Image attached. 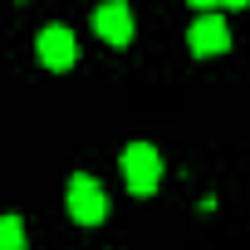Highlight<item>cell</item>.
<instances>
[{
  "label": "cell",
  "instance_id": "7",
  "mask_svg": "<svg viewBox=\"0 0 250 250\" xmlns=\"http://www.w3.org/2000/svg\"><path fill=\"white\" fill-rule=\"evenodd\" d=\"M216 5H226V10H245L250 0H216Z\"/></svg>",
  "mask_w": 250,
  "mask_h": 250
},
{
  "label": "cell",
  "instance_id": "4",
  "mask_svg": "<svg viewBox=\"0 0 250 250\" xmlns=\"http://www.w3.org/2000/svg\"><path fill=\"white\" fill-rule=\"evenodd\" d=\"M93 30H98V40H108V44H128L133 40V10H128V0H108V5H98L93 10Z\"/></svg>",
  "mask_w": 250,
  "mask_h": 250
},
{
  "label": "cell",
  "instance_id": "2",
  "mask_svg": "<svg viewBox=\"0 0 250 250\" xmlns=\"http://www.w3.org/2000/svg\"><path fill=\"white\" fill-rule=\"evenodd\" d=\"M64 201H69V216H74L79 226H98V221L108 216V191H103L88 172H74V177H69Z\"/></svg>",
  "mask_w": 250,
  "mask_h": 250
},
{
  "label": "cell",
  "instance_id": "3",
  "mask_svg": "<svg viewBox=\"0 0 250 250\" xmlns=\"http://www.w3.org/2000/svg\"><path fill=\"white\" fill-rule=\"evenodd\" d=\"M35 49H40V64L54 69V74H64V69L79 59V44H74V30H69V25H44L40 40H35Z\"/></svg>",
  "mask_w": 250,
  "mask_h": 250
},
{
  "label": "cell",
  "instance_id": "6",
  "mask_svg": "<svg viewBox=\"0 0 250 250\" xmlns=\"http://www.w3.org/2000/svg\"><path fill=\"white\" fill-rule=\"evenodd\" d=\"M0 250H25V221L0 216Z\"/></svg>",
  "mask_w": 250,
  "mask_h": 250
},
{
  "label": "cell",
  "instance_id": "5",
  "mask_svg": "<svg viewBox=\"0 0 250 250\" xmlns=\"http://www.w3.org/2000/svg\"><path fill=\"white\" fill-rule=\"evenodd\" d=\"M226 49H230V30H226V20H221V15H211V10H206V15L191 25V54H201V59H206V54H226Z\"/></svg>",
  "mask_w": 250,
  "mask_h": 250
},
{
  "label": "cell",
  "instance_id": "1",
  "mask_svg": "<svg viewBox=\"0 0 250 250\" xmlns=\"http://www.w3.org/2000/svg\"><path fill=\"white\" fill-rule=\"evenodd\" d=\"M123 182L133 196H152L162 187V152L152 143H128L123 147Z\"/></svg>",
  "mask_w": 250,
  "mask_h": 250
},
{
  "label": "cell",
  "instance_id": "8",
  "mask_svg": "<svg viewBox=\"0 0 250 250\" xmlns=\"http://www.w3.org/2000/svg\"><path fill=\"white\" fill-rule=\"evenodd\" d=\"M191 5H196V10H211V5H216V0H191Z\"/></svg>",
  "mask_w": 250,
  "mask_h": 250
}]
</instances>
